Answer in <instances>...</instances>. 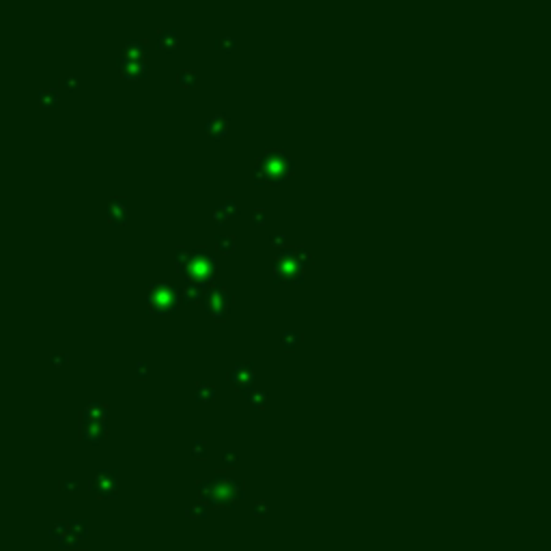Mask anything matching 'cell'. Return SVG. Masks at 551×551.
I'll list each match as a JSON object with an SVG mask.
<instances>
[{"label": "cell", "instance_id": "cell-1", "mask_svg": "<svg viewBox=\"0 0 551 551\" xmlns=\"http://www.w3.org/2000/svg\"><path fill=\"white\" fill-rule=\"evenodd\" d=\"M291 170V159L287 157L284 151H278V149H269L265 151V155L258 159L256 166V179H282L287 177Z\"/></svg>", "mask_w": 551, "mask_h": 551}, {"label": "cell", "instance_id": "cell-2", "mask_svg": "<svg viewBox=\"0 0 551 551\" xmlns=\"http://www.w3.org/2000/svg\"><path fill=\"white\" fill-rule=\"evenodd\" d=\"M174 297H177V291L170 289L168 284H161L157 282L155 287H151V293H149V300H155V308L157 310H168V308H174Z\"/></svg>", "mask_w": 551, "mask_h": 551}, {"label": "cell", "instance_id": "cell-3", "mask_svg": "<svg viewBox=\"0 0 551 551\" xmlns=\"http://www.w3.org/2000/svg\"><path fill=\"white\" fill-rule=\"evenodd\" d=\"M205 306L213 316H222L226 313V308H229V295H226V291L220 287H216L213 291H207Z\"/></svg>", "mask_w": 551, "mask_h": 551}, {"label": "cell", "instance_id": "cell-4", "mask_svg": "<svg viewBox=\"0 0 551 551\" xmlns=\"http://www.w3.org/2000/svg\"><path fill=\"white\" fill-rule=\"evenodd\" d=\"M252 379H254V371H252L250 364H237L235 368H233V373H231V381L237 388H245Z\"/></svg>", "mask_w": 551, "mask_h": 551}, {"label": "cell", "instance_id": "cell-5", "mask_svg": "<svg viewBox=\"0 0 551 551\" xmlns=\"http://www.w3.org/2000/svg\"><path fill=\"white\" fill-rule=\"evenodd\" d=\"M108 218L112 220V222H125L127 218V200L125 198H112L108 203Z\"/></svg>", "mask_w": 551, "mask_h": 551}, {"label": "cell", "instance_id": "cell-6", "mask_svg": "<svg viewBox=\"0 0 551 551\" xmlns=\"http://www.w3.org/2000/svg\"><path fill=\"white\" fill-rule=\"evenodd\" d=\"M121 69H123V74H125V78H138L142 71H145V63H142V58H134V56L123 54Z\"/></svg>", "mask_w": 551, "mask_h": 551}, {"label": "cell", "instance_id": "cell-7", "mask_svg": "<svg viewBox=\"0 0 551 551\" xmlns=\"http://www.w3.org/2000/svg\"><path fill=\"white\" fill-rule=\"evenodd\" d=\"M237 213V200L235 198H226L222 205H218L216 209H213V220L216 222H224L229 216H235Z\"/></svg>", "mask_w": 551, "mask_h": 551}, {"label": "cell", "instance_id": "cell-8", "mask_svg": "<svg viewBox=\"0 0 551 551\" xmlns=\"http://www.w3.org/2000/svg\"><path fill=\"white\" fill-rule=\"evenodd\" d=\"M226 127H229V119H226V114H216V116H211V119L207 121V132H209L213 138H220V136L226 132Z\"/></svg>", "mask_w": 551, "mask_h": 551}, {"label": "cell", "instance_id": "cell-9", "mask_svg": "<svg viewBox=\"0 0 551 551\" xmlns=\"http://www.w3.org/2000/svg\"><path fill=\"white\" fill-rule=\"evenodd\" d=\"M157 41L161 48H172L174 43H177V28H172V26H166V28H159L157 30Z\"/></svg>", "mask_w": 551, "mask_h": 551}, {"label": "cell", "instance_id": "cell-10", "mask_svg": "<svg viewBox=\"0 0 551 551\" xmlns=\"http://www.w3.org/2000/svg\"><path fill=\"white\" fill-rule=\"evenodd\" d=\"M216 243H218V248L222 250L224 254H231V252L237 248L235 237H233V235H218V237H216Z\"/></svg>", "mask_w": 551, "mask_h": 551}, {"label": "cell", "instance_id": "cell-11", "mask_svg": "<svg viewBox=\"0 0 551 551\" xmlns=\"http://www.w3.org/2000/svg\"><path fill=\"white\" fill-rule=\"evenodd\" d=\"M142 52H145V43L138 41V39H129V41L125 43V56L142 58Z\"/></svg>", "mask_w": 551, "mask_h": 551}, {"label": "cell", "instance_id": "cell-12", "mask_svg": "<svg viewBox=\"0 0 551 551\" xmlns=\"http://www.w3.org/2000/svg\"><path fill=\"white\" fill-rule=\"evenodd\" d=\"M37 97H39V103H43V106H50V103L56 101V88L43 86V88L37 93Z\"/></svg>", "mask_w": 551, "mask_h": 551}, {"label": "cell", "instance_id": "cell-13", "mask_svg": "<svg viewBox=\"0 0 551 551\" xmlns=\"http://www.w3.org/2000/svg\"><path fill=\"white\" fill-rule=\"evenodd\" d=\"M213 394H216V388H213L211 384H198V386H196V396H198V400H211Z\"/></svg>", "mask_w": 551, "mask_h": 551}, {"label": "cell", "instance_id": "cell-14", "mask_svg": "<svg viewBox=\"0 0 551 551\" xmlns=\"http://www.w3.org/2000/svg\"><path fill=\"white\" fill-rule=\"evenodd\" d=\"M177 80H179L181 86H192L194 80H196V74H194V69H181Z\"/></svg>", "mask_w": 551, "mask_h": 551}, {"label": "cell", "instance_id": "cell-15", "mask_svg": "<svg viewBox=\"0 0 551 551\" xmlns=\"http://www.w3.org/2000/svg\"><path fill=\"white\" fill-rule=\"evenodd\" d=\"M200 295H205V293L198 289L196 280H192L187 287H183V297H185V300H196V297H200Z\"/></svg>", "mask_w": 551, "mask_h": 551}, {"label": "cell", "instance_id": "cell-16", "mask_svg": "<svg viewBox=\"0 0 551 551\" xmlns=\"http://www.w3.org/2000/svg\"><path fill=\"white\" fill-rule=\"evenodd\" d=\"M297 342H300V334H297V332H291V329H289V332L282 334V345L287 347V349H293Z\"/></svg>", "mask_w": 551, "mask_h": 551}, {"label": "cell", "instance_id": "cell-17", "mask_svg": "<svg viewBox=\"0 0 551 551\" xmlns=\"http://www.w3.org/2000/svg\"><path fill=\"white\" fill-rule=\"evenodd\" d=\"M248 400L252 405H265V392L263 390H252V392H248Z\"/></svg>", "mask_w": 551, "mask_h": 551}, {"label": "cell", "instance_id": "cell-18", "mask_svg": "<svg viewBox=\"0 0 551 551\" xmlns=\"http://www.w3.org/2000/svg\"><path fill=\"white\" fill-rule=\"evenodd\" d=\"M235 37H231V35H224V37H220L218 39V45L220 48H235Z\"/></svg>", "mask_w": 551, "mask_h": 551}, {"label": "cell", "instance_id": "cell-19", "mask_svg": "<svg viewBox=\"0 0 551 551\" xmlns=\"http://www.w3.org/2000/svg\"><path fill=\"white\" fill-rule=\"evenodd\" d=\"M252 220H254V224H263L265 222V209H263V207H256V209L252 211Z\"/></svg>", "mask_w": 551, "mask_h": 551}, {"label": "cell", "instance_id": "cell-20", "mask_svg": "<svg viewBox=\"0 0 551 551\" xmlns=\"http://www.w3.org/2000/svg\"><path fill=\"white\" fill-rule=\"evenodd\" d=\"M61 82L65 84V86H69V88H76V86H78V78H76V76H67V74H65V76L61 78Z\"/></svg>", "mask_w": 551, "mask_h": 551}, {"label": "cell", "instance_id": "cell-21", "mask_svg": "<svg viewBox=\"0 0 551 551\" xmlns=\"http://www.w3.org/2000/svg\"><path fill=\"white\" fill-rule=\"evenodd\" d=\"M284 239H287L284 235H276L274 233V235H271V245H278V248H280V245H284Z\"/></svg>", "mask_w": 551, "mask_h": 551}, {"label": "cell", "instance_id": "cell-22", "mask_svg": "<svg viewBox=\"0 0 551 551\" xmlns=\"http://www.w3.org/2000/svg\"><path fill=\"white\" fill-rule=\"evenodd\" d=\"M52 360H54V364L56 366H61L65 360H67V355H52Z\"/></svg>", "mask_w": 551, "mask_h": 551}, {"label": "cell", "instance_id": "cell-23", "mask_svg": "<svg viewBox=\"0 0 551 551\" xmlns=\"http://www.w3.org/2000/svg\"><path fill=\"white\" fill-rule=\"evenodd\" d=\"M136 371H138L140 375H145V373H147V371H145V366H142V364H138V366H136Z\"/></svg>", "mask_w": 551, "mask_h": 551}]
</instances>
